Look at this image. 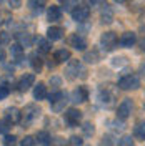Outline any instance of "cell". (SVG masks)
Wrapping results in <instances>:
<instances>
[{"instance_id": "obj_1", "label": "cell", "mask_w": 145, "mask_h": 146, "mask_svg": "<svg viewBox=\"0 0 145 146\" xmlns=\"http://www.w3.org/2000/svg\"><path fill=\"white\" fill-rule=\"evenodd\" d=\"M40 116V108L37 105H28L27 108L22 111V118H20V125L23 128H28L37 118Z\"/></svg>"}, {"instance_id": "obj_2", "label": "cell", "mask_w": 145, "mask_h": 146, "mask_svg": "<svg viewBox=\"0 0 145 146\" xmlns=\"http://www.w3.org/2000/svg\"><path fill=\"white\" fill-rule=\"evenodd\" d=\"M67 75L68 78H85L87 76V70L83 68V65L79 60H70L68 66H67Z\"/></svg>"}, {"instance_id": "obj_3", "label": "cell", "mask_w": 145, "mask_h": 146, "mask_svg": "<svg viewBox=\"0 0 145 146\" xmlns=\"http://www.w3.org/2000/svg\"><path fill=\"white\" fill-rule=\"evenodd\" d=\"M118 86L122 90H137L140 86V80L137 75H127V76L118 80Z\"/></svg>"}, {"instance_id": "obj_4", "label": "cell", "mask_w": 145, "mask_h": 146, "mask_svg": "<svg viewBox=\"0 0 145 146\" xmlns=\"http://www.w3.org/2000/svg\"><path fill=\"white\" fill-rule=\"evenodd\" d=\"M117 42H118V38H117V35H115V32H105L103 35L100 36V43H102V46H103L107 52L113 50V48L117 46Z\"/></svg>"}, {"instance_id": "obj_5", "label": "cell", "mask_w": 145, "mask_h": 146, "mask_svg": "<svg viewBox=\"0 0 145 146\" xmlns=\"http://www.w3.org/2000/svg\"><path fill=\"white\" fill-rule=\"evenodd\" d=\"M89 15H90V10H89V7H83V5H79V7H75L72 10V18L79 23L85 22L89 18Z\"/></svg>"}, {"instance_id": "obj_6", "label": "cell", "mask_w": 145, "mask_h": 146, "mask_svg": "<svg viewBox=\"0 0 145 146\" xmlns=\"http://www.w3.org/2000/svg\"><path fill=\"white\" fill-rule=\"evenodd\" d=\"M80 119H82V113L79 111V110L70 108L67 113H65V121H67L70 126H77V125L80 123Z\"/></svg>"}, {"instance_id": "obj_7", "label": "cell", "mask_w": 145, "mask_h": 146, "mask_svg": "<svg viewBox=\"0 0 145 146\" xmlns=\"http://www.w3.org/2000/svg\"><path fill=\"white\" fill-rule=\"evenodd\" d=\"M132 110H134V103H132V100H124L120 105H118V118H122V119H125L132 113Z\"/></svg>"}, {"instance_id": "obj_8", "label": "cell", "mask_w": 145, "mask_h": 146, "mask_svg": "<svg viewBox=\"0 0 145 146\" xmlns=\"http://www.w3.org/2000/svg\"><path fill=\"white\" fill-rule=\"evenodd\" d=\"M68 43H70V46H73L75 50H85V48H87V40H85L82 35H79V33L70 35Z\"/></svg>"}, {"instance_id": "obj_9", "label": "cell", "mask_w": 145, "mask_h": 146, "mask_svg": "<svg viewBox=\"0 0 145 146\" xmlns=\"http://www.w3.org/2000/svg\"><path fill=\"white\" fill-rule=\"evenodd\" d=\"M20 118H22V113H20L17 108H9V110H5V121H7L9 125L20 123Z\"/></svg>"}, {"instance_id": "obj_10", "label": "cell", "mask_w": 145, "mask_h": 146, "mask_svg": "<svg viewBox=\"0 0 145 146\" xmlns=\"http://www.w3.org/2000/svg\"><path fill=\"white\" fill-rule=\"evenodd\" d=\"M87 96H89V91L85 86H79L77 90L72 91V95H70V98H72L73 103H82V101L87 100Z\"/></svg>"}, {"instance_id": "obj_11", "label": "cell", "mask_w": 145, "mask_h": 146, "mask_svg": "<svg viewBox=\"0 0 145 146\" xmlns=\"http://www.w3.org/2000/svg\"><path fill=\"white\" fill-rule=\"evenodd\" d=\"M35 83V76L34 75H23L22 78H20V82H18V91H27L32 85Z\"/></svg>"}, {"instance_id": "obj_12", "label": "cell", "mask_w": 145, "mask_h": 146, "mask_svg": "<svg viewBox=\"0 0 145 146\" xmlns=\"http://www.w3.org/2000/svg\"><path fill=\"white\" fill-rule=\"evenodd\" d=\"M118 42H120V45H122V46L128 48V46H132L137 42V36H135V33L127 32V33H124V35L120 36V40H118Z\"/></svg>"}, {"instance_id": "obj_13", "label": "cell", "mask_w": 145, "mask_h": 146, "mask_svg": "<svg viewBox=\"0 0 145 146\" xmlns=\"http://www.w3.org/2000/svg\"><path fill=\"white\" fill-rule=\"evenodd\" d=\"M47 18H48L50 22H58V20L62 18V10H60V7L52 5L50 9L47 10Z\"/></svg>"}, {"instance_id": "obj_14", "label": "cell", "mask_w": 145, "mask_h": 146, "mask_svg": "<svg viewBox=\"0 0 145 146\" xmlns=\"http://www.w3.org/2000/svg\"><path fill=\"white\" fill-rule=\"evenodd\" d=\"M67 95L65 93H62V96L58 98V100H55L54 103H50L52 105V110H54L55 113H60V111H64L65 110V105H67Z\"/></svg>"}, {"instance_id": "obj_15", "label": "cell", "mask_w": 145, "mask_h": 146, "mask_svg": "<svg viewBox=\"0 0 145 146\" xmlns=\"http://www.w3.org/2000/svg\"><path fill=\"white\" fill-rule=\"evenodd\" d=\"M62 35H64V28H60V27H50L47 30V36H48V40H52V42L60 40Z\"/></svg>"}, {"instance_id": "obj_16", "label": "cell", "mask_w": 145, "mask_h": 146, "mask_svg": "<svg viewBox=\"0 0 145 146\" xmlns=\"http://www.w3.org/2000/svg\"><path fill=\"white\" fill-rule=\"evenodd\" d=\"M34 98L35 100H44V98H47V86L44 83L35 85V88H34Z\"/></svg>"}, {"instance_id": "obj_17", "label": "cell", "mask_w": 145, "mask_h": 146, "mask_svg": "<svg viewBox=\"0 0 145 146\" xmlns=\"http://www.w3.org/2000/svg\"><path fill=\"white\" fill-rule=\"evenodd\" d=\"M54 58H55V62H67V60H70V52L67 50V48H60V50H57L54 55Z\"/></svg>"}, {"instance_id": "obj_18", "label": "cell", "mask_w": 145, "mask_h": 146, "mask_svg": "<svg viewBox=\"0 0 145 146\" xmlns=\"http://www.w3.org/2000/svg\"><path fill=\"white\" fill-rule=\"evenodd\" d=\"M17 40H18V45L22 46H32V36L28 35V33H17Z\"/></svg>"}, {"instance_id": "obj_19", "label": "cell", "mask_w": 145, "mask_h": 146, "mask_svg": "<svg viewBox=\"0 0 145 146\" xmlns=\"http://www.w3.org/2000/svg\"><path fill=\"white\" fill-rule=\"evenodd\" d=\"M30 65H32L34 72H40V70H42V66H44V60H42L37 53H34L32 56H30Z\"/></svg>"}, {"instance_id": "obj_20", "label": "cell", "mask_w": 145, "mask_h": 146, "mask_svg": "<svg viewBox=\"0 0 145 146\" xmlns=\"http://www.w3.org/2000/svg\"><path fill=\"white\" fill-rule=\"evenodd\" d=\"M37 45H38V52H42V53H48L50 48H52L50 40H47V38H38L37 40Z\"/></svg>"}, {"instance_id": "obj_21", "label": "cell", "mask_w": 145, "mask_h": 146, "mask_svg": "<svg viewBox=\"0 0 145 146\" xmlns=\"http://www.w3.org/2000/svg\"><path fill=\"white\" fill-rule=\"evenodd\" d=\"M134 135L138 139H145V121H138L134 128Z\"/></svg>"}, {"instance_id": "obj_22", "label": "cell", "mask_w": 145, "mask_h": 146, "mask_svg": "<svg viewBox=\"0 0 145 146\" xmlns=\"http://www.w3.org/2000/svg\"><path fill=\"white\" fill-rule=\"evenodd\" d=\"M37 139H38V145L40 146H50V143H52L50 135H48L47 131H40V133L37 135Z\"/></svg>"}, {"instance_id": "obj_23", "label": "cell", "mask_w": 145, "mask_h": 146, "mask_svg": "<svg viewBox=\"0 0 145 146\" xmlns=\"http://www.w3.org/2000/svg\"><path fill=\"white\" fill-rule=\"evenodd\" d=\"M83 60H85L87 63H97V62H99V52H97V50L85 52V55H83Z\"/></svg>"}, {"instance_id": "obj_24", "label": "cell", "mask_w": 145, "mask_h": 146, "mask_svg": "<svg viewBox=\"0 0 145 146\" xmlns=\"http://www.w3.org/2000/svg\"><path fill=\"white\" fill-rule=\"evenodd\" d=\"M10 53H12V56H15L17 60H22V53H23V48L18 45V43H15V45L10 46Z\"/></svg>"}, {"instance_id": "obj_25", "label": "cell", "mask_w": 145, "mask_h": 146, "mask_svg": "<svg viewBox=\"0 0 145 146\" xmlns=\"http://www.w3.org/2000/svg\"><path fill=\"white\" fill-rule=\"evenodd\" d=\"M45 2L47 0H28V7H32L34 10H42V7L45 5Z\"/></svg>"}, {"instance_id": "obj_26", "label": "cell", "mask_w": 145, "mask_h": 146, "mask_svg": "<svg viewBox=\"0 0 145 146\" xmlns=\"http://www.w3.org/2000/svg\"><path fill=\"white\" fill-rule=\"evenodd\" d=\"M10 93V85L7 83H2L0 85V100H3V98H7Z\"/></svg>"}, {"instance_id": "obj_27", "label": "cell", "mask_w": 145, "mask_h": 146, "mask_svg": "<svg viewBox=\"0 0 145 146\" xmlns=\"http://www.w3.org/2000/svg\"><path fill=\"white\" fill-rule=\"evenodd\" d=\"M10 43V33L9 32H0V46Z\"/></svg>"}, {"instance_id": "obj_28", "label": "cell", "mask_w": 145, "mask_h": 146, "mask_svg": "<svg viewBox=\"0 0 145 146\" xmlns=\"http://www.w3.org/2000/svg\"><path fill=\"white\" fill-rule=\"evenodd\" d=\"M22 146H37V139L34 136H25L22 139Z\"/></svg>"}, {"instance_id": "obj_29", "label": "cell", "mask_w": 145, "mask_h": 146, "mask_svg": "<svg viewBox=\"0 0 145 146\" xmlns=\"http://www.w3.org/2000/svg\"><path fill=\"white\" fill-rule=\"evenodd\" d=\"M15 143H17V138L13 136H10V135H7V136L3 138V146H15Z\"/></svg>"}, {"instance_id": "obj_30", "label": "cell", "mask_w": 145, "mask_h": 146, "mask_svg": "<svg viewBox=\"0 0 145 146\" xmlns=\"http://www.w3.org/2000/svg\"><path fill=\"white\" fill-rule=\"evenodd\" d=\"M118 146H135V145H134L132 136H124L120 141H118Z\"/></svg>"}, {"instance_id": "obj_31", "label": "cell", "mask_w": 145, "mask_h": 146, "mask_svg": "<svg viewBox=\"0 0 145 146\" xmlns=\"http://www.w3.org/2000/svg\"><path fill=\"white\" fill-rule=\"evenodd\" d=\"M82 129H83V133H85L87 136H92V135H93V131H95L92 123H85V125L82 126Z\"/></svg>"}, {"instance_id": "obj_32", "label": "cell", "mask_w": 145, "mask_h": 146, "mask_svg": "<svg viewBox=\"0 0 145 146\" xmlns=\"http://www.w3.org/2000/svg\"><path fill=\"white\" fill-rule=\"evenodd\" d=\"M127 63V60H125V56H115L113 60H112V65L113 66H122V65Z\"/></svg>"}, {"instance_id": "obj_33", "label": "cell", "mask_w": 145, "mask_h": 146, "mask_svg": "<svg viewBox=\"0 0 145 146\" xmlns=\"http://www.w3.org/2000/svg\"><path fill=\"white\" fill-rule=\"evenodd\" d=\"M10 129V125L3 119V121H0V135H7Z\"/></svg>"}, {"instance_id": "obj_34", "label": "cell", "mask_w": 145, "mask_h": 146, "mask_svg": "<svg viewBox=\"0 0 145 146\" xmlns=\"http://www.w3.org/2000/svg\"><path fill=\"white\" fill-rule=\"evenodd\" d=\"M68 146H82V138L70 136V139H68Z\"/></svg>"}, {"instance_id": "obj_35", "label": "cell", "mask_w": 145, "mask_h": 146, "mask_svg": "<svg viewBox=\"0 0 145 146\" xmlns=\"http://www.w3.org/2000/svg\"><path fill=\"white\" fill-rule=\"evenodd\" d=\"M9 3L12 9H18L20 7V0H9Z\"/></svg>"}, {"instance_id": "obj_36", "label": "cell", "mask_w": 145, "mask_h": 146, "mask_svg": "<svg viewBox=\"0 0 145 146\" xmlns=\"http://www.w3.org/2000/svg\"><path fill=\"white\" fill-rule=\"evenodd\" d=\"M50 83H52V85H55V88H58V86H60V78L54 76V78H50Z\"/></svg>"}, {"instance_id": "obj_37", "label": "cell", "mask_w": 145, "mask_h": 146, "mask_svg": "<svg viewBox=\"0 0 145 146\" xmlns=\"http://www.w3.org/2000/svg\"><path fill=\"white\" fill-rule=\"evenodd\" d=\"M5 60V52H3V48L0 46V62H3Z\"/></svg>"}, {"instance_id": "obj_38", "label": "cell", "mask_w": 145, "mask_h": 146, "mask_svg": "<svg viewBox=\"0 0 145 146\" xmlns=\"http://www.w3.org/2000/svg\"><path fill=\"white\" fill-rule=\"evenodd\" d=\"M102 2H103V0H90L92 5H97V3H102Z\"/></svg>"}, {"instance_id": "obj_39", "label": "cell", "mask_w": 145, "mask_h": 146, "mask_svg": "<svg viewBox=\"0 0 145 146\" xmlns=\"http://www.w3.org/2000/svg\"><path fill=\"white\" fill-rule=\"evenodd\" d=\"M115 2H118V3H122V2H125V0H115Z\"/></svg>"}, {"instance_id": "obj_40", "label": "cell", "mask_w": 145, "mask_h": 146, "mask_svg": "<svg viewBox=\"0 0 145 146\" xmlns=\"http://www.w3.org/2000/svg\"><path fill=\"white\" fill-rule=\"evenodd\" d=\"M60 2H68V0H60Z\"/></svg>"}, {"instance_id": "obj_41", "label": "cell", "mask_w": 145, "mask_h": 146, "mask_svg": "<svg viewBox=\"0 0 145 146\" xmlns=\"http://www.w3.org/2000/svg\"><path fill=\"white\" fill-rule=\"evenodd\" d=\"M0 2H2V0H0Z\"/></svg>"}]
</instances>
